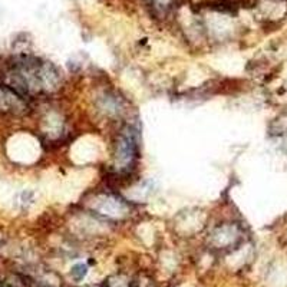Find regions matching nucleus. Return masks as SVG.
<instances>
[{"label": "nucleus", "instance_id": "obj_1", "mask_svg": "<svg viewBox=\"0 0 287 287\" xmlns=\"http://www.w3.org/2000/svg\"><path fill=\"white\" fill-rule=\"evenodd\" d=\"M85 275H87V266H84V264H76L72 269V276L78 280H81Z\"/></svg>", "mask_w": 287, "mask_h": 287}]
</instances>
